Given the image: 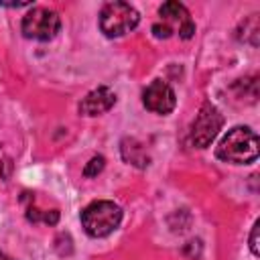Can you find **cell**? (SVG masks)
Instances as JSON below:
<instances>
[{"label":"cell","mask_w":260,"mask_h":260,"mask_svg":"<svg viewBox=\"0 0 260 260\" xmlns=\"http://www.w3.org/2000/svg\"><path fill=\"white\" fill-rule=\"evenodd\" d=\"M61 28L59 14L45 6H32L20 22V30L26 39L32 41H51Z\"/></svg>","instance_id":"cell-5"},{"label":"cell","mask_w":260,"mask_h":260,"mask_svg":"<svg viewBox=\"0 0 260 260\" xmlns=\"http://www.w3.org/2000/svg\"><path fill=\"white\" fill-rule=\"evenodd\" d=\"M104 167H106V158H104L102 154H95V156H91L89 162L85 165L83 177H98V175L104 171Z\"/></svg>","instance_id":"cell-10"},{"label":"cell","mask_w":260,"mask_h":260,"mask_svg":"<svg viewBox=\"0 0 260 260\" xmlns=\"http://www.w3.org/2000/svg\"><path fill=\"white\" fill-rule=\"evenodd\" d=\"M116 104V93L108 85H100L91 89L81 102H79V114L81 116H100L108 112Z\"/></svg>","instance_id":"cell-8"},{"label":"cell","mask_w":260,"mask_h":260,"mask_svg":"<svg viewBox=\"0 0 260 260\" xmlns=\"http://www.w3.org/2000/svg\"><path fill=\"white\" fill-rule=\"evenodd\" d=\"M258 232H260V219L254 221L252 232H250V252L254 256H260V248H258Z\"/></svg>","instance_id":"cell-11"},{"label":"cell","mask_w":260,"mask_h":260,"mask_svg":"<svg viewBox=\"0 0 260 260\" xmlns=\"http://www.w3.org/2000/svg\"><path fill=\"white\" fill-rule=\"evenodd\" d=\"M120 152H122V158L128 165H134L138 169H146L150 165V156L146 154V150L142 148V144L136 142L134 138H124L122 140V146H120Z\"/></svg>","instance_id":"cell-9"},{"label":"cell","mask_w":260,"mask_h":260,"mask_svg":"<svg viewBox=\"0 0 260 260\" xmlns=\"http://www.w3.org/2000/svg\"><path fill=\"white\" fill-rule=\"evenodd\" d=\"M122 221V207L108 199L91 201L81 211V225L91 238L110 236Z\"/></svg>","instance_id":"cell-2"},{"label":"cell","mask_w":260,"mask_h":260,"mask_svg":"<svg viewBox=\"0 0 260 260\" xmlns=\"http://www.w3.org/2000/svg\"><path fill=\"white\" fill-rule=\"evenodd\" d=\"M223 126V116L219 114V110L211 104V102H203V106L199 108L197 118L191 124V144L197 148H205L211 144V140L217 136V132Z\"/></svg>","instance_id":"cell-6"},{"label":"cell","mask_w":260,"mask_h":260,"mask_svg":"<svg viewBox=\"0 0 260 260\" xmlns=\"http://www.w3.org/2000/svg\"><path fill=\"white\" fill-rule=\"evenodd\" d=\"M41 221L49 223V225H55L59 221V211L57 209H51V211H41Z\"/></svg>","instance_id":"cell-12"},{"label":"cell","mask_w":260,"mask_h":260,"mask_svg":"<svg viewBox=\"0 0 260 260\" xmlns=\"http://www.w3.org/2000/svg\"><path fill=\"white\" fill-rule=\"evenodd\" d=\"M258 136L248 126L232 128L215 148V156L232 165H250L258 158Z\"/></svg>","instance_id":"cell-1"},{"label":"cell","mask_w":260,"mask_h":260,"mask_svg":"<svg viewBox=\"0 0 260 260\" xmlns=\"http://www.w3.org/2000/svg\"><path fill=\"white\" fill-rule=\"evenodd\" d=\"M158 22L152 24V35L156 39H169L175 32L181 39H191L195 35V22L191 20L189 10L175 0L165 2L158 8Z\"/></svg>","instance_id":"cell-3"},{"label":"cell","mask_w":260,"mask_h":260,"mask_svg":"<svg viewBox=\"0 0 260 260\" xmlns=\"http://www.w3.org/2000/svg\"><path fill=\"white\" fill-rule=\"evenodd\" d=\"M140 22V14L128 2H108L100 10V28L106 37H122L134 30Z\"/></svg>","instance_id":"cell-4"},{"label":"cell","mask_w":260,"mask_h":260,"mask_svg":"<svg viewBox=\"0 0 260 260\" xmlns=\"http://www.w3.org/2000/svg\"><path fill=\"white\" fill-rule=\"evenodd\" d=\"M142 104L146 110L154 112V114H160V116H167L175 110L177 106V95L173 91V87L162 81V79H154L150 81L144 91H142Z\"/></svg>","instance_id":"cell-7"},{"label":"cell","mask_w":260,"mask_h":260,"mask_svg":"<svg viewBox=\"0 0 260 260\" xmlns=\"http://www.w3.org/2000/svg\"><path fill=\"white\" fill-rule=\"evenodd\" d=\"M0 260H10V258H8L6 254H2V252H0Z\"/></svg>","instance_id":"cell-13"}]
</instances>
